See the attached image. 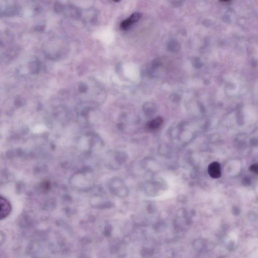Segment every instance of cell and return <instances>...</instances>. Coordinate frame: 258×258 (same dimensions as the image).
Masks as SVG:
<instances>
[{
	"mask_svg": "<svg viewBox=\"0 0 258 258\" xmlns=\"http://www.w3.org/2000/svg\"><path fill=\"white\" fill-rule=\"evenodd\" d=\"M208 174L213 179H218L221 175V170L220 164L217 162L210 163L208 167Z\"/></svg>",
	"mask_w": 258,
	"mask_h": 258,
	"instance_id": "cell-2",
	"label": "cell"
},
{
	"mask_svg": "<svg viewBox=\"0 0 258 258\" xmlns=\"http://www.w3.org/2000/svg\"><path fill=\"white\" fill-rule=\"evenodd\" d=\"M131 25H132V23L129 21L128 19H127L125 20H124L121 23V24H120V28L123 30H127V29L129 28Z\"/></svg>",
	"mask_w": 258,
	"mask_h": 258,
	"instance_id": "cell-6",
	"label": "cell"
},
{
	"mask_svg": "<svg viewBox=\"0 0 258 258\" xmlns=\"http://www.w3.org/2000/svg\"><path fill=\"white\" fill-rule=\"evenodd\" d=\"M163 122V119L161 117H158L148 123L147 125V128L151 130H155L161 126Z\"/></svg>",
	"mask_w": 258,
	"mask_h": 258,
	"instance_id": "cell-3",
	"label": "cell"
},
{
	"mask_svg": "<svg viewBox=\"0 0 258 258\" xmlns=\"http://www.w3.org/2000/svg\"><path fill=\"white\" fill-rule=\"evenodd\" d=\"M64 9L63 4H61L59 2H57L54 5V10L56 12L60 13L63 11Z\"/></svg>",
	"mask_w": 258,
	"mask_h": 258,
	"instance_id": "cell-7",
	"label": "cell"
},
{
	"mask_svg": "<svg viewBox=\"0 0 258 258\" xmlns=\"http://www.w3.org/2000/svg\"><path fill=\"white\" fill-rule=\"evenodd\" d=\"M79 89L80 91L83 92V93H84L87 91V86L86 85V84H85L84 83H82L79 85Z\"/></svg>",
	"mask_w": 258,
	"mask_h": 258,
	"instance_id": "cell-8",
	"label": "cell"
},
{
	"mask_svg": "<svg viewBox=\"0 0 258 258\" xmlns=\"http://www.w3.org/2000/svg\"><path fill=\"white\" fill-rule=\"evenodd\" d=\"M144 111H145V113L147 115H151L153 111V106L151 103H147L144 104L143 107Z\"/></svg>",
	"mask_w": 258,
	"mask_h": 258,
	"instance_id": "cell-5",
	"label": "cell"
},
{
	"mask_svg": "<svg viewBox=\"0 0 258 258\" xmlns=\"http://www.w3.org/2000/svg\"><path fill=\"white\" fill-rule=\"evenodd\" d=\"M12 207L7 199L0 196V220L4 219L10 214Z\"/></svg>",
	"mask_w": 258,
	"mask_h": 258,
	"instance_id": "cell-1",
	"label": "cell"
},
{
	"mask_svg": "<svg viewBox=\"0 0 258 258\" xmlns=\"http://www.w3.org/2000/svg\"><path fill=\"white\" fill-rule=\"evenodd\" d=\"M249 170L252 172H254V174H257L258 172V165L257 164H254L251 165V167H249Z\"/></svg>",
	"mask_w": 258,
	"mask_h": 258,
	"instance_id": "cell-9",
	"label": "cell"
},
{
	"mask_svg": "<svg viewBox=\"0 0 258 258\" xmlns=\"http://www.w3.org/2000/svg\"><path fill=\"white\" fill-rule=\"evenodd\" d=\"M141 16V14L140 13L135 12L131 15V16L128 19H129V21L132 24L134 23L135 22H136L140 20Z\"/></svg>",
	"mask_w": 258,
	"mask_h": 258,
	"instance_id": "cell-4",
	"label": "cell"
},
{
	"mask_svg": "<svg viewBox=\"0 0 258 258\" xmlns=\"http://www.w3.org/2000/svg\"><path fill=\"white\" fill-rule=\"evenodd\" d=\"M221 2H228V1H231V0H219Z\"/></svg>",
	"mask_w": 258,
	"mask_h": 258,
	"instance_id": "cell-10",
	"label": "cell"
},
{
	"mask_svg": "<svg viewBox=\"0 0 258 258\" xmlns=\"http://www.w3.org/2000/svg\"><path fill=\"white\" fill-rule=\"evenodd\" d=\"M113 1L115 2H120V0H113Z\"/></svg>",
	"mask_w": 258,
	"mask_h": 258,
	"instance_id": "cell-11",
	"label": "cell"
}]
</instances>
